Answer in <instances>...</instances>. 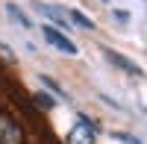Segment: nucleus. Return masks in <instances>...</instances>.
Instances as JSON below:
<instances>
[{"label":"nucleus","mask_w":147,"mask_h":144,"mask_svg":"<svg viewBox=\"0 0 147 144\" xmlns=\"http://www.w3.org/2000/svg\"><path fill=\"white\" fill-rule=\"evenodd\" d=\"M68 144H94V127H91V121H88L85 115H80L77 124L71 127Z\"/></svg>","instance_id":"obj_2"},{"label":"nucleus","mask_w":147,"mask_h":144,"mask_svg":"<svg viewBox=\"0 0 147 144\" xmlns=\"http://www.w3.org/2000/svg\"><path fill=\"white\" fill-rule=\"evenodd\" d=\"M103 59H109V62H112L118 71H124V74H132V77H141V74H144V71L132 62V59L121 56V53H115V50H106V47H103Z\"/></svg>","instance_id":"obj_4"},{"label":"nucleus","mask_w":147,"mask_h":144,"mask_svg":"<svg viewBox=\"0 0 147 144\" xmlns=\"http://www.w3.org/2000/svg\"><path fill=\"white\" fill-rule=\"evenodd\" d=\"M0 56H3L6 62H15V53H12L9 47H6V44H0Z\"/></svg>","instance_id":"obj_11"},{"label":"nucleus","mask_w":147,"mask_h":144,"mask_svg":"<svg viewBox=\"0 0 147 144\" xmlns=\"http://www.w3.org/2000/svg\"><path fill=\"white\" fill-rule=\"evenodd\" d=\"M68 18H71V24H77V27H82V30H94V21L88 15H82L80 9H68Z\"/></svg>","instance_id":"obj_6"},{"label":"nucleus","mask_w":147,"mask_h":144,"mask_svg":"<svg viewBox=\"0 0 147 144\" xmlns=\"http://www.w3.org/2000/svg\"><path fill=\"white\" fill-rule=\"evenodd\" d=\"M6 12H9V15H12V18H15L18 24H21V27H27V30H32V21H30L27 15H24V12H21V9H18L15 3H6Z\"/></svg>","instance_id":"obj_7"},{"label":"nucleus","mask_w":147,"mask_h":144,"mask_svg":"<svg viewBox=\"0 0 147 144\" xmlns=\"http://www.w3.org/2000/svg\"><path fill=\"white\" fill-rule=\"evenodd\" d=\"M38 82H41V85H47V88H50V91L56 94V97H59V100H68V94L62 91V85H59V82H56V79H50V77H44V74H41V77H38Z\"/></svg>","instance_id":"obj_8"},{"label":"nucleus","mask_w":147,"mask_h":144,"mask_svg":"<svg viewBox=\"0 0 147 144\" xmlns=\"http://www.w3.org/2000/svg\"><path fill=\"white\" fill-rule=\"evenodd\" d=\"M112 15H115L118 21H129V12H124V9H115V12H112Z\"/></svg>","instance_id":"obj_12"},{"label":"nucleus","mask_w":147,"mask_h":144,"mask_svg":"<svg viewBox=\"0 0 147 144\" xmlns=\"http://www.w3.org/2000/svg\"><path fill=\"white\" fill-rule=\"evenodd\" d=\"M35 100H38V106H44V109H53V106H56L53 97H47L44 91H35Z\"/></svg>","instance_id":"obj_9"},{"label":"nucleus","mask_w":147,"mask_h":144,"mask_svg":"<svg viewBox=\"0 0 147 144\" xmlns=\"http://www.w3.org/2000/svg\"><path fill=\"white\" fill-rule=\"evenodd\" d=\"M112 138H118L121 144H141L136 135H127V133H112Z\"/></svg>","instance_id":"obj_10"},{"label":"nucleus","mask_w":147,"mask_h":144,"mask_svg":"<svg viewBox=\"0 0 147 144\" xmlns=\"http://www.w3.org/2000/svg\"><path fill=\"white\" fill-rule=\"evenodd\" d=\"M24 127L15 121L12 115L0 112V144H24Z\"/></svg>","instance_id":"obj_1"},{"label":"nucleus","mask_w":147,"mask_h":144,"mask_svg":"<svg viewBox=\"0 0 147 144\" xmlns=\"http://www.w3.org/2000/svg\"><path fill=\"white\" fill-rule=\"evenodd\" d=\"M35 12H41L44 18H50L53 24H59L62 30H68L71 27V21H68V9H62V6H47V3H35Z\"/></svg>","instance_id":"obj_5"},{"label":"nucleus","mask_w":147,"mask_h":144,"mask_svg":"<svg viewBox=\"0 0 147 144\" xmlns=\"http://www.w3.org/2000/svg\"><path fill=\"white\" fill-rule=\"evenodd\" d=\"M41 32H44V38L50 41V44L56 47V50H62V53H68V56H77V53H80V47L74 44V41L68 38V35H62L59 30H53V27H44Z\"/></svg>","instance_id":"obj_3"}]
</instances>
